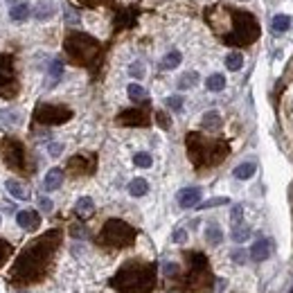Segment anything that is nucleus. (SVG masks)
Masks as SVG:
<instances>
[{"label":"nucleus","instance_id":"nucleus-45","mask_svg":"<svg viewBox=\"0 0 293 293\" xmlns=\"http://www.w3.org/2000/svg\"><path fill=\"white\" fill-rule=\"evenodd\" d=\"M39 207H41V210H43V212H52V201H50V198L48 196H41L39 198Z\"/></svg>","mask_w":293,"mask_h":293},{"label":"nucleus","instance_id":"nucleus-4","mask_svg":"<svg viewBox=\"0 0 293 293\" xmlns=\"http://www.w3.org/2000/svg\"><path fill=\"white\" fill-rule=\"evenodd\" d=\"M63 48H66L68 57L79 66H90L99 57V41L88 34H81V32L68 34L63 41Z\"/></svg>","mask_w":293,"mask_h":293},{"label":"nucleus","instance_id":"nucleus-20","mask_svg":"<svg viewBox=\"0 0 293 293\" xmlns=\"http://www.w3.org/2000/svg\"><path fill=\"white\" fill-rule=\"evenodd\" d=\"M75 214L79 216V219H88V216L95 214V203L90 196H81L79 201H77L75 205Z\"/></svg>","mask_w":293,"mask_h":293},{"label":"nucleus","instance_id":"nucleus-35","mask_svg":"<svg viewBox=\"0 0 293 293\" xmlns=\"http://www.w3.org/2000/svg\"><path fill=\"white\" fill-rule=\"evenodd\" d=\"M0 122H3V124H21V113H16V111H0Z\"/></svg>","mask_w":293,"mask_h":293},{"label":"nucleus","instance_id":"nucleus-16","mask_svg":"<svg viewBox=\"0 0 293 293\" xmlns=\"http://www.w3.org/2000/svg\"><path fill=\"white\" fill-rule=\"evenodd\" d=\"M270 241L268 239H259V241H255L250 246V252H248V257H250L252 261H264V259H268V255H270Z\"/></svg>","mask_w":293,"mask_h":293},{"label":"nucleus","instance_id":"nucleus-44","mask_svg":"<svg viewBox=\"0 0 293 293\" xmlns=\"http://www.w3.org/2000/svg\"><path fill=\"white\" fill-rule=\"evenodd\" d=\"M171 239H174V243H185L187 241V232H185L183 228H178L174 234H171Z\"/></svg>","mask_w":293,"mask_h":293},{"label":"nucleus","instance_id":"nucleus-10","mask_svg":"<svg viewBox=\"0 0 293 293\" xmlns=\"http://www.w3.org/2000/svg\"><path fill=\"white\" fill-rule=\"evenodd\" d=\"M16 88H18L16 75H14L12 66L7 68V61H3V66H0V97H14Z\"/></svg>","mask_w":293,"mask_h":293},{"label":"nucleus","instance_id":"nucleus-6","mask_svg":"<svg viewBox=\"0 0 293 293\" xmlns=\"http://www.w3.org/2000/svg\"><path fill=\"white\" fill-rule=\"evenodd\" d=\"M138 232L135 228H131L126 221L122 219H108L104 223L102 232H99V243L104 246H111V248H124V246H131L135 241Z\"/></svg>","mask_w":293,"mask_h":293},{"label":"nucleus","instance_id":"nucleus-17","mask_svg":"<svg viewBox=\"0 0 293 293\" xmlns=\"http://www.w3.org/2000/svg\"><path fill=\"white\" fill-rule=\"evenodd\" d=\"M63 183V169H59V167H54V169H50L48 174H45L43 178V189L45 192H54V189H59Z\"/></svg>","mask_w":293,"mask_h":293},{"label":"nucleus","instance_id":"nucleus-28","mask_svg":"<svg viewBox=\"0 0 293 293\" xmlns=\"http://www.w3.org/2000/svg\"><path fill=\"white\" fill-rule=\"evenodd\" d=\"M198 81V72H183V75L178 77V81H176V86H178V90H189L194 84Z\"/></svg>","mask_w":293,"mask_h":293},{"label":"nucleus","instance_id":"nucleus-40","mask_svg":"<svg viewBox=\"0 0 293 293\" xmlns=\"http://www.w3.org/2000/svg\"><path fill=\"white\" fill-rule=\"evenodd\" d=\"M232 261H237V264H246V259H248V252L246 250H241V248H237V250H232Z\"/></svg>","mask_w":293,"mask_h":293},{"label":"nucleus","instance_id":"nucleus-15","mask_svg":"<svg viewBox=\"0 0 293 293\" xmlns=\"http://www.w3.org/2000/svg\"><path fill=\"white\" fill-rule=\"evenodd\" d=\"M95 169V160L93 158H86V156H75L68 160V171H72V174H90V171Z\"/></svg>","mask_w":293,"mask_h":293},{"label":"nucleus","instance_id":"nucleus-5","mask_svg":"<svg viewBox=\"0 0 293 293\" xmlns=\"http://www.w3.org/2000/svg\"><path fill=\"white\" fill-rule=\"evenodd\" d=\"M228 14L232 18V32L223 36L228 45H248L259 36V25H257L255 16L246 12H237V9H230Z\"/></svg>","mask_w":293,"mask_h":293},{"label":"nucleus","instance_id":"nucleus-26","mask_svg":"<svg viewBox=\"0 0 293 293\" xmlns=\"http://www.w3.org/2000/svg\"><path fill=\"white\" fill-rule=\"evenodd\" d=\"M48 77H50V84H48V86H57L59 79L63 77V63H61V61H50V66H48Z\"/></svg>","mask_w":293,"mask_h":293},{"label":"nucleus","instance_id":"nucleus-14","mask_svg":"<svg viewBox=\"0 0 293 293\" xmlns=\"http://www.w3.org/2000/svg\"><path fill=\"white\" fill-rule=\"evenodd\" d=\"M54 14H57V5H54L52 0H41V3H36L34 7H32V16H34L39 23L50 21Z\"/></svg>","mask_w":293,"mask_h":293},{"label":"nucleus","instance_id":"nucleus-48","mask_svg":"<svg viewBox=\"0 0 293 293\" xmlns=\"http://www.w3.org/2000/svg\"><path fill=\"white\" fill-rule=\"evenodd\" d=\"M225 291V279H216L214 282V288H212V293H223Z\"/></svg>","mask_w":293,"mask_h":293},{"label":"nucleus","instance_id":"nucleus-38","mask_svg":"<svg viewBox=\"0 0 293 293\" xmlns=\"http://www.w3.org/2000/svg\"><path fill=\"white\" fill-rule=\"evenodd\" d=\"M129 75L135 77V79H142V77H144V66L140 61L131 63V66H129Z\"/></svg>","mask_w":293,"mask_h":293},{"label":"nucleus","instance_id":"nucleus-36","mask_svg":"<svg viewBox=\"0 0 293 293\" xmlns=\"http://www.w3.org/2000/svg\"><path fill=\"white\" fill-rule=\"evenodd\" d=\"M165 104H167V106H169L174 113H180V111H183V97H180V95H171V97H167Z\"/></svg>","mask_w":293,"mask_h":293},{"label":"nucleus","instance_id":"nucleus-1","mask_svg":"<svg viewBox=\"0 0 293 293\" xmlns=\"http://www.w3.org/2000/svg\"><path fill=\"white\" fill-rule=\"evenodd\" d=\"M59 243H61V232H59V230H50L43 237L34 239V241L23 248V252L16 257L12 270H9V279H12L14 284L39 282L45 275V270H48Z\"/></svg>","mask_w":293,"mask_h":293},{"label":"nucleus","instance_id":"nucleus-43","mask_svg":"<svg viewBox=\"0 0 293 293\" xmlns=\"http://www.w3.org/2000/svg\"><path fill=\"white\" fill-rule=\"evenodd\" d=\"M162 273H165L167 277H171V275H178V264H174V261H167V264L162 266Z\"/></svg>","mask_w":293,"mask_h":293},{"label":"nucleus","instance_id":"nucleus-41","mask_svg":"<svg viewBox=\"0 0 293 293\" xmlns=\"http://www.w3.org/2000/svg\"><path fill=\"white\" fill-rule=\"evenodd\" d=\"M241 216H243V205H234L232 207V214H230V221L234 223H241Z\"/></svg>","mask_w":293,"mask_h":293},{"label":"nucleus","instance_id":"nucleus-34","mask_svg":"<svg viewBox=\"0 0 293 293\" xmlns=\"http://www.w3.org/2000/svg\"><path fill=\"white\" fill-rule=\"evenodd\" d=\"M230 198L228 196H216V198H207V201L198 203V210H210V207H216V205H228Z\"/></svg>","mask_w":293,"mask_h":293},{"label":"nucleus","instance_id":"nucleus-32","mask_svg":"<svg viewBox=\"0 0 293 293\" xmlns=\"http://www.w3.org/2000/svg\"><path fill=\"white\" fill-rule=\"evenodd\" d=\"M126 93H129V97L133 99V102H147V90L140 84H131L129 88H126Z\"/></svg>","mask_w":293,"mask_h":293},{"label":"nucleus","instance_id":"nucleus-22","mask_svg":"<svg viewBox=\"0 0 293 293\" xmlns=\"http://www.w3.org/2000/svg\"><path fill=\"white\" fill-rule=\"evenodd\" d=\"M291 16L288 14H277V16H273V23H270V27H273L275 34H284V32H288V27H291Z\"/></svg>","mask_w":293,"mask_h":293},{"label":"nucleus","instance_id":"nucleus-42","mask_svg":"<svg viewBox=\"0 0 293 293\" xmlns=\"http://www.w3.org/2000/svg\"><path fill=\"white\" fill-rule=\"evenodd\" d=\"M48 153L52 158H59L63 153V144L61 142H50V147H48Z\"/></svg>","mask_w":293,"mask_h":293},{"label":"nucleus","instance_id":"nucleus-13","mask_svg":"<svg viewBox=\"0 0 293 293\" xmlns=\"http://www.w3.org/2000/svg\"><path fill=\"white\" fill-rule=\"evenodd\" d=\"M16 221L23 230L34 232V230H39V225H41V214L36 210H21L16 214Z\"/></svg>","mask_w":293,"mask_h":293},{"label":"nucleus","instance_id":"nucleus-7","mask_svg":"<svg viewBox=\"0 0 293 293\" xmlns=\"http://www.w3.org/2000/svg\"><path fill=\"white\" fill-rule=\"evenodd\" d=\"M189 261H192V268H189V275H187V286L192 291H201L203 286H210L214 282V277L210 273V264H207L205 257L201 252H192Z\"/></svg>","mask_w":293,"mask_h":293},{"label":"nucleus","instance_id":"nucleus-33","mask_svg":"<svg viewBox=\"0 0 293 293\" xmlns=\"http://www.w3.org/2000/svg\"><path fill=\"white\" fill-rule=\"evenodd\" d=\"M63 18H66V25H70V27H75V25H79L81 23V16H79V12H77L75 7L63 9Z\"/></svg>","mask_w":293,"mask_h":293},{"label":"nucleus","instance_id":"nucleus-23","mask_svg":"<svg viewBox=\"0 0 293 293\" xmlns=\"http://www.w3.org/2000/svg\"><path fill=\"white\" fill-rule=\"evenodd\" d=\"M201 124H203V129H207V131H214V129H221V115L216 111H207L205 115H203V120H201Z\"/></svg>","mask_w":293,"mask_h":293},{"label":"nucleus","instance_id":"nucleus-11","mask_svg":"<svg viewBox=\"0 0 293 293\" xmlns=\"http://www.w3.org/2000/svg\"><path fill=\"white\" fill-rule=\"evenodd\" d=\"M115 122L120 126H147L149 115L142 111V108H129V111H122Z\"/></svg>","mask_w":293,"mask_h":293},{"label":"nucleus","instance_id":"nucleus-21","mask_svg":"<svg viewBox=\"0 0 293 293\" xmlns=\"http://www.w3.org/2000/svg\"><path fill=\"white\" fill-rule=\"evenodd\" d=\"M255 169H257V165H255V162H241V165H237V167H234L232 176H234V178H237V180H248V178H252Z\"/></svg>","mask_w":293,"mask_h":293},{"label":"nucleus","instance_id":"nucleus-29","mask_svg":"<svg viewBox=\"0 0 293 293\" xmlns=\"http://www.w3.org/2000/svg\"><path fill=\"white\" fill-rule=\"evenodd\" d=\"M205 88L212 90V93H219V90H223L225 88V77L219 75V72H216V75H210L205 79Z\"/></svg>","mask_w":293,"mask_h":293},{"label":"nucleus","instance_id":"nucleus-52","mask_svg":"<svg viewBox=\"0 0 293 293\" xmlns=\"http://www.w3.org/2000/svg\"><path fill=\"white\" fill-rule=\"evenodd\" d=\"M7 3H9V5H14V3H16V0H7Z\"/></svg>","mask_w":293,"mask_h":293},{"label":"nucleus","instance_id":"nucleus-12","mask_svg":"<svg viewBox=\"0 0 293 293\" xmlns=\"http://www.w3.org/2000/svg\"><path fill=\"white\" fill-rule=\"evenodd\" d=\"M201 187H185L178 192V196H176V201H178V205L183 207V210H189V207H196L198 203H201Z\"/></svg>","mask_w":293,"mask_h":293},{"label":"nucleus","instance_id":"nucleus-46","mask_svg":"<svg viewBox=\"0 0 293 293\" xmlns=\"http://www.w3.org/2000/svg\"><path fill=\"white\" fill-rule=\"evenodd\" d=\"M70 232H72V237H77V239H86L88 237V232H86V228H79V225H72L70 228Z\"/></svg>","mask_w":293,"mask_h":293},{"label":"nucleus","instance_id":"nucleus-2","mask_svg":"<svg viewBox=\"0 0 293 293\" xmlns=\"http://www.w3.org/2000/svg\"><path fill=\"white\" fill-rule=\"evenodd\" d=\"M156 264L131 259L111 277V286L120 293H149L156 288Z\"/></svg>","mask_w":293,"mask_h":293},{"label":"nucleus","instance_id":"nucleus-3","mask_svg":"<svg viewBox=\"0 0 293 293\" xmlns=\"http://www.w3.org/2000/svg\"><path fill=\"white\" fill-rule=\"evenodd\" d=\"M228 142L214 138H205L201 133H187V153L196 167L219 165L228 156Z\"/></svg>","mask_w":293,"mask_h":293},{"label":"nucleus","instance_id":"nucleus-18","mask_svg":"<svg viewBox=\"0 0 293 293\" xmlns=\"http://www.w3.org/2000/svg\"><path fill=\"white\" fill-rule=\"evenodd\" d=\"M30 16H32V7L27 3L12 5V9H9V21L14 23H25Z\"/></svg>","mask_w":293,"mask_h":293},{"label":"nucleus","instance_id":"nucleus-51","mask_svg":"<svg viewBox=\"0 0 293 293\" xmlns=\"http://www.w3.org/2000/svg\"><path fill=\"white\" fill-rule=\"evenodd\" d=\"M291 205H293V183H291Z\"/></svg>","mask_w":293,"mask_h":293},{"label":"nucleus","instance_id":"nucleus-50","mask_svg":"<svg viewBox=\"0 0 293 293\" xmlns=\"http://www.w3.org/2000/svg\"><path fill=\"white\" fill-rule=\"evenodd\" d=\"M81 3H86V5H99V3H106V0H81Z\"/></svg>","mask_w":293,"mask_h":293},{"label":"nucleus","instance_id":"nucleus-25","mask_svg":"<svg viewBox=\"0 0 293 293\" xmlns=\"http://www.w3.org/2000/svg\"><path fill=\"white\" fill-rule=\"evenodd\" d=\"M147 192H149V183L144 178H133L129 183V194H131V196L138 198V196H144Z\"/></svg>","mask_w":293,"mask_h":293},{"label":"nucleus","instance_id":"nucleus-53","mask_svg":"<svg viewBox=\"0 0 293 293\" xmlns=\"http://www.w3.org/2000/svg\"><path fill=\"white\" fill-rule=\"evenodd\" d=\"M288 293H293V288H291V291H288Z\"/></svg>","mask_w":293,"mask_h":293},{"label":"nucleus","instance_id":"nucleus-27","mask_svg":"<svg viewBox=\"0 0 293 293\" xmlns=\"http://www.w3.org/2000/svg\"><path fill=\"white\" fill-rule=\"evenodd\" d=\"M205 239H207V243H212V246H219V243L223 241V232H221V228L216 223H210L205 228Z\"/></svg>","mask_w":293,"mask_h":293},{"label":"nucleus","instance_id":"nucleus-19","mask_svg":"<svg viewBox=\"0 0 293 293\" xmlns=\"http://www.w3.org/2000/svg\"><path fill=\"white\" fill-rule=\"evenodd\" d=\"M5 187H7V192L12 194L14 198H18V201H27V198H30V189L23 183H18L16 178H9L7 183H5Z\"/></svg>","mask_w":293,"mask_h":293},{"label":"nucleus","instance_id":"nucleus-31","mask_svg":"<svg viewBox=\"0 0 293 293\" xmlns=\"http://www.w3.org/2000/svg\"><path fill=\"white\" fill-rule=\"evenodd\" d=\"M241 66H243V54L241 52H230L228 57H225V68H228V70L237 72V70H241Z\"/></svg>","mask_w":293,"mask_h":293},{"label":"nucleus","instance_id":"nucleus-9","mask_svg":"<svg viewBox=\"0 0 293 293\" xmlns=\"http://www.w3.org/2000/svg\"><path fill=\"white\" fill-rule=\"evenodd\" d=\"M0 151H3V158H5V162H7V167H12V169H16V171L25 169V149H23V144L18 142V140L5 138Z\"/></svg>","mask_w":293,"mask_h":293},{"label":"nucleus","instance_id":"nucleus-49","mask_svg":"<svg viewBox=\"0 0 293 293\" xmlns=\"http://www.w3.org/2000/svg\"><path fill=\"white\" fill-rule=\"evenodd\" d=\"M3 210L5 212H16V205H14V203H9V201H5L3 203Z\"/></svg>","mask_w":293,"mask_h":293},{"label":"nucleus","instance_id":"nucleus-47","mask_svg":"<svg viewBox=\"0 0 293 293\" xmlns=\"http://www.w3.org/2000/svg\"><path fill=\"white\" fill-rule=\"evenodd\" d=\"M156 122L162 126V129H169V120H167L165 113H156Z\"/></svg>","mask_w":293,"mask_h":293},{"label":"nucleus","instance_id":"nucleus-8","mask_svg":"<svg viewBox=\"0 0 293 293\" xmlns=\"http://www.w3.org/2000/svg\"><path fill=\"white\" fill-rule=\"evenodd\" d=\"M72 117V111L66 106H57V104H41L36 106L34 111V120L39 124H48V126H54V124H63Z\"/></svg>","mask_w":293,"mask_h":293},{"label":"nucleus","instance_id":"nucleus-24","mask_svg":"<svg viewBox=\"0 0 293 293\" xmlns=\"http://www.w3.org/2000/svg\"><path fill=\"white\" fill-rule=\"evenodd\" d=\"M180 59H183V57H180L178 50H171V52H167L165 57H162L160 68H162V70H174V68H178Z\"/></svg>","mask_w":293,"mask_h":293},{"label":"nucleus","instance_id":"nucleus-37","mask_svg":"<svg viewBox=\"0 0 293 293\" xmlns=\"http://www.w3.org/2000/svg\"><path fill=\"white\" fill-rule=\"evenodd\" d=\"M133 162H135V167H151V156L149 153H144V151H140V153H135L133 156Z\"/></svg>","mask_w":293,"mask_h":293},{"label":"nucleus","instance_id":"nucleus-39","mask_svg":"<svg viewBox=\"0 0 293 293\" xmlns=\"http://www.w3.org/2000/svg\"><path fill=\"white\" fill-rule=\"evenodd\" d=\"M9 252H12V246H9L5 239H0V266L7 261V257H9Z\"/></svg>","mask_w":293,"mask_h":293},{"label":"nucleus","instance_id":"nucleus-30","mask_svg":"<svg viewBox=\"0 0 293 293\" xmlns=\"http://www.w3.org/2000/svg\"><path fill=\"white\" fill-rule=\"evenodd\" d=\"M248 237H250V228H248L243 221H241V223H234V225H232V241L243 243Z\"/></svg>","mask_w":293,"mask_h":293}]
</instances>
